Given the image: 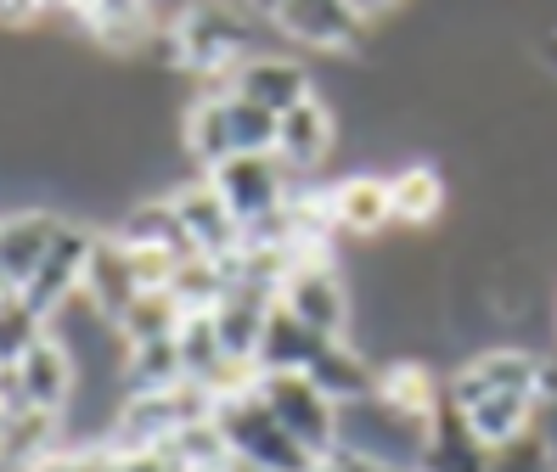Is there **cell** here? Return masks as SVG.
<instances>
[{"label": "cell", "mask_w": 557, "mask_h": 472, "mask_svg": "<svg viewBox=\"0 0 557 472\" xmlns=\"http://www.w3.org/2000/svg\"><path fill=\"white\" fill-rule=\"evenodd\" d=\"M271 28L282 40L305 46V51H326V57H349L367 28L383 17V7H344V0H282V7H265Z\"/></svg>", "instance_id": "8992f818"}, {"label": "cell", "mask_w": 557, "mask_h": 472, "mask_svg": "<svg viewBox=\"0 0 557 472\" xmlns=\"http://www.w3.org/2000/svg\"><path fill=\"white\" fill-rule=\"evenodd\" d=\"M445 399L496 450L523 427L546 422V411L557 405V360L541 349H523V344L479 349L445 377Z\"/></svg>", "instance_id": "6da1fadb"}, {"label": "cell", "mask_w": 557, "mask_h": 472, "mask_svg": "<svg viewBox=\"0 0 557 472\" xmlns=\"http://www.w3.org/2000/svg\"><path fill=\"white\" fill-rule=\"evenodd\" d=\"M12 377H17V405H23V411L62 417V411H69V399H74L79 371H74L69 349H62L57 337L46 332L40 344H35V349H28V355L12 365Z\"/></svg>", "instance_id": "4fadbf2b"}, {"label": "cell", "mask_w": 557, "mask_h": 472, "mask_svg": "<svg viewBox=\"0 0 557 472\" xmlns=\"http://www.w3.org/2000/svg\"><path fill=\"white\" fill-rule=\"evenodd\" d=\"M175 383H186L175 337H163V344H141V349H124V394H163V388H175Z\"/></svg>", "instance_id": "cb8c5ba5"}, {"label": "cell", "mask_w": 557, "mask_h": 472, "mask_svg": "<svg viewBox=\"0 0 557 472\" xmlns=\"http://www.w3.org/2000/svg\"><path fill=\"white\" fill-rule=\"evenodd\" d=\"M79 293L90 298V310L102 321H119L129 303L141 298V282H136V270H129V253L113 243V236H96V253H90V270H85Z\"/></svg>", "instance_id": "ffe728a7"}, {"label": "cell", "mask_w": 557, "mask_h": 472, "mask_svg": "<svg viewBox=\"0 0 557 472\" xmlns=\"http://www.w3.org/2000/svg\"><path fill=\"white\" fill-rule=\"evenodd\" d=\"M181 303L170 298V293H141L136 303H129V310L113 321V332L124 337V349H141V344H163V337H175L181 332Z\"/></svg>", "instance_id": "7402d4cb"}, {"label": "cell", "mask_w": 557, "mask_h": 472, "mask_svg": "<svg viewBox=\"0 0 557 472\" xmlns=\"http://www.w3.org/2000/svg\"><path fill=\"white\" fill-rule=\"evenodd\" d=\"M209 186L220 191V202L232 209V220L243 231L253 225H265L287 209V197H293V175L265 152V158H232V163H220L209 169Z\"/></svg>", "instance_id": "52a82bcc"}, {"label": "cell", "mask_w": 557, "mask_h": 472, "mask_svg": "<svg viewBox=\"0 0 557 472\" xmlns=\"http://www.w3.org/2000/svg\"><path fill=\"white\" fill-rule=\"evenodd\" d=\"M232 472H248V467H237V461H232Z\"/></svg>", "instance_id": "4316f807"}, {"label": "cell", "mask_w": 557, "mask_h": 472, "mask_svg": "<svg viewBox=\"0 0 557 472\" xmlns=\"http://www.w3.org/2000/svg\"><path fill=\"white\" fill-rule=\"evenodd\" d=\"M209 422L220 433L225 456H232L237 467H248V472H315L321 467L305 445H293V438L282 433V422L259 405L253 388H243L232 399H214Z\"/></svg>", "instance_id": "3957f363"}, {"label": "cell", "mask_w": 557, "mask_h": 472, "mask_svg": "<svg viewBox=\"0 0 557 472\" xmlns=\"http://www.w3.org/2000/svg\"><path fill=\"white\" fill-rule=\"evenodd\" d=\"M40 337H46V321L28 310L17 293L0 298V365H17L28 349L40 344Z\"/></svg>", "instance_id": "484cf974"}, {"label": "cell", "mask_w": 557, "mask_h": 472, "mask_svg": "<svg viewBox=\"0 0 557 472\" xmlns=\"http://www.w3.org/2000/svg\"><path fill=\"white\" fill-rule=\"evenodd\" d=\"M450 202V186L434 163H406L388 175V220L411 225V231H429Z\"/></svg>", "instance_id": "44dd1931"}, {"label": "cell", "mask_w": 557, "mask_h": 472, "mask_svg": "<svg viewBox=\"0 0 557 472\" xmlns=\"http://www.w3.org/2000/svg\"><path fill=\"white\" fill-rule=\"evenodd\" d=\"M326 344H333V337L310 332L305 321H293L282 303H271L265 332H259V349H253V371H259V377H271V371H310V360Z\"/></svg>", "instance_id": "d6986e66"}, {"label": "cell", "mask_w": 557, "mask_h": 472, "mask_svg": "<svg viewBox=\"0 0 557 472\" xmlns=\"http://www.w3.org/2000/svg\"><path fill=\"white\" fill-rule=\"evenodd\" d=\"M484 472H557V438H552V427L535 422V427H523L518 438H507V445H496Z\"/></svg>", "instance_id": "d4e9b609"}, {"label": "cell", "mask_w": 557, "mask_h": 472, "mask_svg": "<svg viewBox=\"0 0 557 472\" xmlns=\"http://www.w3.org/2000/svg\"><path fill=\"white\" fill-rule=\"evenodd\" d=\"M276 303L293 321H305L310 332H321V337H349L355 332V298H349V282H344V270H338L333 253L293 259L282 287H276Z\"/></svg>", "instance_id": "277c9868"}, {"label": "cell", "mask_w": 557, "mask_h": 472, "mask_svg": "<svg viewBox=\"0 0 557 472\" xmlns=\"http://www.w3.org/2000/svg\"><path fill=\"white\" fill-rule=\"evenodd\" d=\"M175 349H181V371L186 383L209 388L225 365H232V355L220 349V332H214V315H186L181 332H175Z\"/></svg>", "instance_id": "603a6c76"}, {"label": "cell", "mask_w": 557, "mask_h": 472, "mask_svg": "<svg viewBox=\"0 0 557 472\" xmlns=\"http://www.w3.org/2000/svg\"><path fill=\"white\" fill-rule=\"evenodd\" d=\"M259 405L282 422V433L293 445H305L315 461H326L338 450V405L326 399L305 371H271V377H253Z\"/></svg>", "instance_id": "5b68a950"}, {"label": "cell", "mask_w": 557, "mask_h": 472, "mask_svg": "<svg viewBox=\"0 0 557 472\" xmlns=\"http://www.w3.org/2000/svg\"><path fill=\"white\" fill-rule=\"evenodd\" d=\"M220 96H243V101H253V108H265L271 119H282V113L299 108V101L315 96V79H310V67L299 57L259 51V57H248V62L232 67V79H225Z\"/></svg>", "instance_id": "9c48e42d"}, {"label": "cell", "mask_w": 557, "mask_h": 472, "mask_svg": "<svg viewBox=\"0 0 557 472\" xmlns=\"http://www.w3.org/2000/svg\"><path fill=\"white\" fill-rule=\"evenodd\" d=\"M305 377L344 411V405H360V399L377 394V360L360 349L355 337H333V344H326V349L310 360Z\"/></svg>", "instance_id": "9a60e30c"}, {"label": "cell", "mask_w": 557, "mask_h": 472, "mask_svg": "<svg viewBox=\"0 0 557 472\" xmlns=\"http://www.w3.org/2000/svg\"><path fill=\"white\" fill-rule=\"evenodd\" d=\"M326 220L333 236H383L388 225V175H344L326 186Z\"/></svg>", "instance_id": "e0dca14e"}, {"label": "cell", "mask_w": 557, "mask_h": 472, "mask_svg": "<svg viewBox=\"0 0 557 472\" xmlns=\"http://www.w3.org/2000/svg\"><path fill=\"white\" fill-rule=\"evenodd\" d=\"M383 411H395L417 427H429V417L440 411L445 399V383L434 377L429 360H411V355H395V360H377V394H372Z\"/></svg>", "instance_id": "5bb4252c"}, {"label": "cell", "mask_w": 557, "mask_h": 472, "mask_svg": "<svg viewBox=\"0 0 557 472\" xmlns=\"http://www.w3.org/2000/svg\"><path fill=\"white\" fill-rule=\"evenodd\" d=\"M490 467V445L462 422L450 399H440V411L429 417V433H422V461L417 472H484Z\"/></svg>", "instance_id": "2e32d148"}, {"label": "cell", "mask_w": 557, "mask_h": 472, "mask_svg": "<svg viewBox=\"0 0 557 472\" xmlns=\"http://www.w3.org/2000/svg\"><path fill=\"white\" fill-rule=\"evenodd\" d=\"M62 225L69 220L57 209H0V282L12 293H23V282L40 270Z\"/></svg>", "instance_id": "8fae6325"}, {"label": "cell", "mask_w": 557, "mask_h": 472, "mask_svg": "<svg viewBox=\"0 0 557 472\" xmlns=\"http://www.w3.org/2000/svg\"><path fill=\"white\" fill-rule=\"evenodd\" d=\"M333 147H338V119H333V108H326L321 96L299 101L293 113L276 119L271 158L287 169V175H310V169H321L326 158H333Z\"/></svg>", "instance_id": "7c38bea8"}, {"label": "cell", "mask_w": 557, "mask_h": 472, "mask_svg": "<svg viewBox=\"0 0 557 472\" xmlns=\"http://www.w3.org/2000/svg\"><path fill=\"white\" fill-rule=\"evenodd\" d=\"M113 236H119L124 248L163 253V259H175V264L198 259V248H191V236H186V225H181V214H175V202H170V197H147V202H136V209L119 220Z\"/></svg>", "instance_id": "ac0fdd59"}, {"label": "cell", "mask_w": 557, "mask_h": 472, "mask_svg": "<svg viewBox=\"0 0 557 472\" xmlns=\"http://www.w3.org/2000/svg\"><path fill=\"white\" fill-rule=\"evenodd\" d=\"M181 141L209 175V169L232 163V158H265L276 147V119L243 96H198L186 108Z\"/></svg>", "instance_id": "7a4b0ae2"}, {"label": "cell", "mask_w": 557, "mask_h": 472, "mask_svg": "<svg viewBox=\"0 0 557 472\" xmlns=\"http://www.w3.org/2000/svg\"><path fill=\"white\" fill-rule=\"evenodd\" d=\"M96 236L102 231H90V225H79V220H69L57 231V243H51V253L40 259V270L23 282V303L35 310L40 321H51L69 298H79V287H85V270H90V253H96Z\"/></svg>", "instance_id": "ba28073f"}, {"label": "cell", "mask_w": 557, "mask_h": 472, "mask_svg": "<svg viewBox=\"0 0 557 472\" xmlns=\"http://www.w3.org/2000/svg\"><path fill=\"white\" fill-rule=\"evenodd\" d=\"M170 202H175V214H181V225H186V236H191V248H198L203 259H220V264H225V259L243 253V225H237L232 209L220 202V191L209 186V175L175 186Z\"/></svg>", "instance_id": "30bf717a"}]
</instances>
